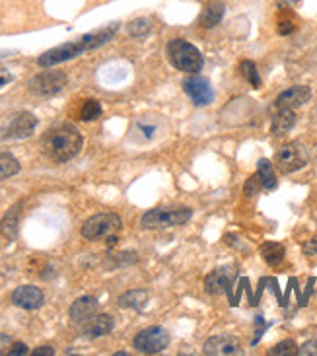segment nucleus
<instances>
[{
    "label": "nucleus",
    "instance_id": "f257e3e1",
    "mask_svg": "<svg viewBox=\"0 0 317 356\" xmlns=\"http://www.w3.org/2000/svg\"><path fill=\"white\" fill-rule=\"evenodd\" d=\"M82 146H84V138L76 127L70 123L51 127L41 138V148H43L45 156L58 164H65L68 160L76 158Z\"/></svg>",
    "mask_w": 317,
    "mask_h": 356
},
{
    "label": "nucleus",
    "instance_id": "f03ea898",
    "mask_svg": "<svg viewBox=\"0 0 317 356\" xmlns=\"http://www.w3.org/2000/svg\"><path fill=\"white\" fill-rule=\"evenodd\" d=\"M168 57L177 70L191 72V74H197L204 65L201 51L181 38H175L168 43Z\"/></svg>",
    "mask_w": 317,
    "mask_h": 356
},
{
    "label": "nucleus",
    "instance_id": "7ed1b4c3",
    "mask_svg": "<svg viewBox=\"0 0 317 356\" xmlns=\"http://www.w3.org/2000/svg\"><path fill=\"white\" fill-rule=\"evenodd\" d=\"M191 209H152L140 218V226L146 230H160V228H173L183 226L191 220Z\"/></svg>",
    "mask_w": 317,
    "mask_h": 356
},
{
    "label": "nucleus",
    "instance_id": "20e7f679",
    "mask_svg": "<svg viewBox=\"0 0 317 356\" xmlns=\"http://www.w3.org/2000/svg\"><path fill=\"white\" fill-rule=\"evenodd\" d=\"M121 228H123V220L119 218V214H115V212H101V214H96V216L88 218L82 224V236L86 240L96 241L115 234Z\"/></svg>",
    "mask_w": 317,
    "mask_h": 356
},
{
    "label": "nucleus",
    "instance_id": "39448f33",
    "mask_svg": "<svg viewBox=\"0 0 317 356\" xmlns=\"http://www.w3.org/2000/svg\"><path fill=\"white\" fill-rule=\"evenodd\" d=\"M67 86V74L60 70H45L29 80L28 90L38 97H53Z\"/></svg>",
    "mask_w": 317,
    "mask_h": 356
},
{
    "label": "nucleus",
    "instance_id": "423d86ee",
    "mask_svg": "<svg viewBox=\"0 0 317 356\" xmlns=\"http://www.w3.org/2000/svg\"><path fill=\"white\" fill-rule=\"evenodd\" d=\"M86 51H90V47H88L86 39L82 35L78 41H68V43H63V45H58V47L45 51V53L38 58V65L41 68H51L55 67V65H60V63H67L70 58L80 57V55L86 53Z\"/></svg>",
    "mask_w": 317,
    "mask_h": 356
},
{
    "label": "nucleus",
    "instance_id": "0eeeda50",
    "mask_svg": "<svg viewBox=\"0 0 317 356\" xmlns=\"http://www.w3.org/2000/svg\"><path fill=\"white\" fill-rule=\"evenodd\" d=\"M170 345V333L163 327H148L143 329L135 339H133V347L143 355H158L163 348Z\"/></svg>",
    "mask_w": 317,
    "mask_h": 356
},
{
    "label": "nucleus",
    "instance_id": "6e6552de",
    "mask_svg": "<svg viewBox=\"0 0 317 356\" xmlns=\"http://www.w3.org/2000/svg\"><path fill=\"white\" fill-rule=\"evenodd\" d=\"M308 150L300 143H288L277 152V168L282 174H292L308 164Z\"/></svg>",
    "mask_w": 317,
    "mask_h": 356
},
{
    "label": "nucleus",
    "instance_id": "1a4fd4ad",
    "mask_svg": "<svg viewBox=\"0 0 317 356\" xmlns=\"http://www.w3.org/2000/svg\"><path fill=\"white\" fill-rule=\"evenodd\" d=\"M38 127V117L33 113H18L10 119L6 125L0 129V138L4 140H19V138H28Z\"/></svg>",
    "mask_w": 317,
    "mask_h": 356
},
{
    "label": "nucleus",
    "instance_id": "9d476101",
    "mask_svg": "<svg viewBox=\"0 0 317 356\" xmlns=\"http://www.w3.org/2000/svg\"><path fill=\"white\" fill-rule=\"evenodd\" d=\"M202 353L209 356L241 355V343L236 335L222 333V335H214V337L209 339L202 347Z\"/></svg>",
    "mask_w": 317,
    "mask_h": 356
},
{
    "label": "nucleus",
    "instance_id": "9b49d317",
    "mask_svg": "<svg viewBox=\"0 0 317 356\" xmlns=\"http://www.w3.org/2000/svg\"><path fill=\"white\" fill-rule=\"evenodd\" d=\"M183 90H185L187 96L191 97L193 104L197 107L209 106L212 99H214V92H212L211 82H209L206 78L199 76V74L187 78V80L183 82Z\"/></svg>",
    "mask_w": 317,
    "mask_h": 356
},
{
    "label": "nucleus",
    "instance_id": "f8f14e48",
    "mask_svg": "<svg viewBox=\"0 0 317 356\" xmlns=\"http://www.w3.org/2000/svg\"><path fill=\"white\" fill-rule=\"evenodd\" d=\"M236 279V273L231 267H218V269L211 270L209 275H206V279H204V289L209 294H214V296H218V294H224V292H228L231 286V280Z\"/></svg>",
    "mask_w": 317,
    "mask_h": 356
},
{
    "label": "nucleus",
    "instance_id": "ddd939ff",
    "mask_svg": "<svg viewBox=\"0 0 317 356\" xmlns=\"http://www.w3.org/2000/svg\"><path fill=\"white\" fill-rule=\"evenodd\" d=\"M12 304L22 309H39L45 304V296L38 286L26 284V286H18L12 292Z\"/></svg>",
    "mask_w": 317,
    "mask_h": 356
},
{
    "label": "nucleus",
    "instance_id": "4468645a",
    "mask_svg": "<svg viewBox=\"0 0 317 356\" xmlns=\"http://www.w3.org/2000/svg\"><path fill=\"white\" fill-rule=\"evenodd\" d=\"M309 97H311V90L308 86H292L279 94L275 106L277 109H296V107L308 104Z\"/></svg>",
    "mask_w": 317,
    "mask_h": 356
},
{
    "label": "nucleus",
    "instance_id": "2eb2a0df",
    "mask_svg": "<svg viewBox=\"0 0 317 356\" xmlns=\"http://www.w3.org/2000/svg\"><path fill=\"white\" fill-rule=\"evenodd\" d=\"M97 312V300L94 296H82L70 306V319L74 323H86L92 316H96Z\"/></svg>",
    "mask_w": 317,
    "mask_h": 356
},
{
    "label": "nucleus",
    "instance_id": "dca6fc26",
    "mask_svg": "<svg viewBox=\"0 0 317 356\" xmlns=\"http://www.w3.org/2000/svg\"><path fill=\"white\" fill-rule=\"evenodd\" d=\"M113 331V318L107 314H99V316H92L84 323V335L90 339L104 337L107 333Z\"/></svg>",
    "mask_w": 317,
    "mask_h": 356
},
{
    "label": "nucleus",
    "instance_id": "f3484780",
    "mask_svg": "<svg viewBox=\"0 0 317 356\" xmlns=\"http://www.w3.org/2000/svg\"><path fill=\"white\" fill-rule=\"evenodd\" d=\"M158 131H160V121L150 115L136 119V123L133 125V136H135L136 140H140V143L152 140L158 135Z\"/></svg>",
    "mask_w": 317,
    "mask_h": 356
},
{
    "label": "nucleus",
    "instance_id": "a211bd4d",
    "mask_svg": "<svg viewBox=\"0 0 317 356\" xmlns=\"http://www.w3.org/2000/svg\"><path fill=\"white\" fill-rule=\"evenodd\" d=\"M19 214H22V202L14 204V207H12V209L6 212V216L2 218V222H0V234H2L6 240L12 241L18 238Z\"/></svg>",
    "mask_w": 317,
    "mask_h": 356
},
{
    "label": "nucleus",
    "instance_id": "6ab92c4d",
    "mask_svg": "<svg viewBox=\"0 0 317 356\" xmlns=\"http://www.w3.org/2000/svg\"><path fill=\"white\" fill-rule=\"evenodd\" d=\"M148 302V292L146 290H129L125 294H121L117 304L123 309H143Z\"/></svg>",
    "mask_w": 317,
    "mask_h": 356
},
{
    "label": "nucleus",
    "instance_id": "aec40b11",
    "mask_svg": "<svg viewBox=\"0 0 317 356\" xmlns=\"http://www.w3.org/2000/svg\"><path fill=\"white\" fill-rule=\"evenodd\" d=\"M294 125H296V113H294V109H279V113L273 117L270 131H273V135H284Z\"/></svg>",
    "mask_w": 317,
    "mask_h": 356
},
{
    "label": "nucleus",
    "instance_id": "412c9836",
    "mask_svg": "<svg viewBox=\"0 0 317 356\" xmlns=\"http://www.w3.org/2000/svg\"><path fill=\"white\" fill-rule=\"evenodd\" d=\"M222 18H224V4L222 2H214V4L204 8L201 18H199V24H201V28L211 29L216 28L222 22Z\"/></svg>",
    "mask_w": 317,
    "mask_h": 356
},
{
    "label": "nucleus",
    "instance_id": "4be33fe9",
    "mask_svg": "<svg viewBox=\"0 0 317 356\" xmlns=\"http://www.w3.org/2000/svg\"><path fill=\"white\" fill-rule=\"evenodd\" d=\"M257 175H259V181L261 187L263 189H267V191H273V189H277V175H275V168L270 164L267 158H261L259 164H257Z\"/></svg>",
    "mask_w": 317,
    "mask_h": 356
},
{
    "label": "nucleus",
    "instance_id": "5701e85b",
    "mask_svg": "<svg viewBox=\"0 0 317 356\" xmlns=\"http://www.w3.org/2000/svg\"><path fill=\"white\" fill-rule=\"evenodd\" d=\"M261 255L270 267H277L284 259V245H280L277 241H267V243L261 245Z\"/></svg>",
    "mask_w": 317,
    "mask_h": 356
},
{
    "label": "nucleus",
    "instance_id": "b1692460",
    "mask_svg": "<svg viewBox=\"0 0 317 356\" xmlns=\"http://www.w3.org/2000/svg\"><path fill=\"white\" fill-rule=\"evenodd\" d=\"M19 174V162L12 154H0V179Z\"/></svg>",
    "mask_w": 317,
    "mask_h": 356
},
{
    "label": "nucleus",
    "instance_id": "393cba45",
    "mask_svg": "<svg viewBox=\"0 0 317 356\" xmlns=\"http://www.w3.org/2000/svg\"><path fill=\"white\" fill-rule=\"evenodd\" d=\"M101 115V104L97 99H86L80 107V119L82 121H94Z\"/></svg>",
    "mask_w": 317,
    "mask_h": 356
},
{
    "label": "nucleus",
    "instance_id": "a878e982",
    "mask_svg": "<svg viewBox=\"0 0 317 356\" xmlns=\"http://www.w3.org/2000/svg\"><path fill=\"white\" fill-rule=\"evenodd\" d=\"M240 68H241V74H243V78L250 82L251 86L253 88L261 86L259 70H257V67H255V63H253V60H243Z\"/></svg>",
    "mask_w": 317,
    "mask_h": 356
},
{
    "label": "nucleus",
    "instance_id": "bb28decb",
    "mask_svg": "<svg viewBox=\"0 0 317 356\" xmlns=\"http://www.w3.org/2000/svg\"><path fill=\"white\" fill-rule=\"evenodd\" d=\"M152 29V22L148 18H138L129 24V35L133 38H145L146 33H150Z\"/></svg>",
    "mask_w": 317,
    "mask_h": 356
},
{
    "label": "nucleus",
    "instance_id": "cd10ccee",
    "mask_svg": "<svg viewBox=\"0 0 317 356\" xmlns=\"http://www.w3.org/2000/svg\"><path fill=\"white\" fill-rule=\"evenodd\" d=\"M270 356H292V355H298V347H296V343L294 341H282L279 345H275V347L269 350Z\"/></svg>",
    "mask_w": 317,
    "mask_h": 356
},
{
    "label": "nucleus",
    "instance_id": "c85d7f7f",
    "mask_svg": "<svg viewBox=\"0 0 317 356\" xmlns=\"http://www.w3.org/2000/svg\"><path fill=\"white\" fill-rule=\"evenodd\" d=\"M300 356H317V341H308L298 348Z\"/></svg>",
    "mask_w": 317,
    "mask_h": 356
},
{
    "label": "nucleus",
    "instance_id": "c756f323",
    "mask_svg": "<svg viewBox=\"0 0 317 356\" xmlns=\"http://www.w3.org/2000/svg\"><path fill=\"white\" fill-rule=\"evenodd\" d=\"M261 189V181H259V175H253L250 181L245 183V195H250V197H253V195H257V191Z\"/></svg>",
    "mask_w": 317,
    "mask_h": 356
},
{
    "label": "nucleus",
    "instance_id": "7c9ffc66",
    "mask_svg": "<svg viewBox=\"0 0 317 356\" xmlns=\"http://www.w3.org/2000/svg\"><path fill=\"white\" fill-rule=\"evenodd\" d=\"M28 350H29V348L26 347L24 343H14V345L10 347L8 355L10 356H26V355H28Z\"/></svg>",
    "mask_w": 317,
    "mask_h": 356
},
{
    "label": "nucleus",
    "instance_id": "2f4dec72",
    "mask_svg": "<svg viewBox=\"0 0 317 356\" xmlns=\"http://www.w3.org/2000/svg\"><path fill=\"white\" fill-rule=\"evenodd\" d=\"M304 253L306 255H317V236L304 243Z\"/></svg>",
    "mask_w": 317,
    "mask_h": 356
},
{
    "label": "nucleus",
    "instance_id": "473e14b6",
    "mask_svg": "<svg viewBox=\"0 0 317 356\" xmlns=\"http://www.w3.org/2000/svg\"><path fill=\"white\" fill-rule=\"evenodd\" d=\"M292 31H294V24H292V22H288V19L280 22V24H279V33H280V35H288V33H292Z\"/></svg>",
    "mask_w": 317,
    "mask_h": 356
},
{
    "label": "nucleus",
    "instance_id": "72a5a7b5",
    "mask_svg": "<svg viewBox=\"0 0 317 356\" xmlns=\"http://www.w3.org/2000/svg\"><path fill=\"white\" fill-rule=\"evenodd\" d=\"M12 80H14L12 72H8L6 68H0V88H4L6 84H10Z\"/></svg>",
    "mask_w": 317,
    "mask_h": 356
},
{
    "label": "nucleus",
    "instance_id": "f704fd0d",
    "mask_svg": "<svg viewBox=\"0 0 317 356\" xmlns=\"http://www.w3.org/2000/svg\"><path fill=\"white\" fill-rule=\"evenodd\" d=\"M55 355V350L51 347H38L33 353H31V356H53Z\"/></svg>",
    "mask_w": 317,
    "mask_h": 356
},
{
    "label": "nucleus",
    "instance_id": "c9c22d12",
    "mask_svg": "<svg viewBox=\"0 0 317 356\" xmlns=\"http://www.w3.org/2000/svg\"><path fill=\"white\" fill-rule=\"evenodd\" d=\"M8 343H10V337H8V335H2V333H0V350H2V348L6 347Z\"/></svg>",
    "mask_w": 317,
    "mask_h": 356
}]
</instances>
